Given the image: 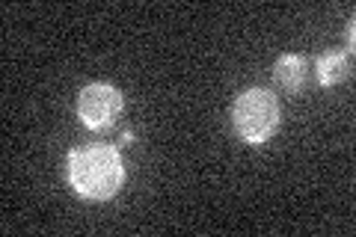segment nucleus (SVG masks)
Wrapping results in <instances>:
<instances>
[{
  "label": "nucleus",
  "instance_id": "1",
  "mask_svg": "<svg viewBox=\"0 0 356 237\" xmlns=\"http://www.w3.org/2000/svg\"><path fill=\"white\" fill-rule=\"evenodd\" d=\"M69 184L89 202L113 199L125 184V163L113 145H83L69 152Z\"/></svg>",
  "mask_w": 356,
  "mask_h": 237
},
{
  "label": "nucleus",
  "instance_id": "2",
  "mask_svg": "<svg viewBox=\"0 0 356 237\" xmlns=\"http://www.w3.org/2000/svg\"><path fill=\"white\" fill-rule=\"evenodd\" d=\"M232 125L247 145H264L280 131V101L270 89H243L232 104Z\"/></svg>",
  "mask_w": 356,
  "mask_h": 237
},
{
  "label": "nucleus",
  "instance_id": "3",
  "mask_svg": "<svg viewBox=\"0 0 356 237\" xmlns=\"http://www.w3.org/2000/svg\"><path fill=\"white\" fill-rule=\"evenodd\" d=\"M122 107H125V98L110 83H89L77 95V119L89 131H107L119 119Z\"/></svg>",
  "mask_w": 356,
  "mask_h": 237
},
{
  "label": "nucleus",
  "instance_id": "4",
  "mask_svg": "<svg viewBox=\"0 0 356 237\" xmlns=\"http://www.w3.org/2000/svg\"><path fill=\"white\" fill-rule=\"evenodd\" d=\"M273 77L276 83L288 92H303L309 86V63L303 54H282L273 65Z\"/></svg>",
  "mask_w": 356,
  "mask_h": 237
},
{
  "label": "nucleus",
  "instance_id": "5",
  "mask_svg": "<svg viewBox=\"0 0 356 237\" xmlns=\"http://www.w3.org/2000/svg\"><path fill=\"white\" fill-rule=\"evenodd\" d=\"M315 77L321 86H339L350 77V54L344 51H330L324 56H318Z\"/></svg>",
  "mask_w": 356,
  "mask_h": 237
},
{
  "label": "nucleus",
  "instance_id": "6",
  "mask_svg": "<svg viewBox=\"0 0 356 237\" xmlns=\"http://www.w3.org/2000/svg\"><path fill=\"white\" fill-rule=\"evenodd\" d=\"M131 142H134V133L125 131V133H122V145H131Z\"/></svg>",
  "mask_w": 356,
  "mask_h": 237
}]
</instances>
